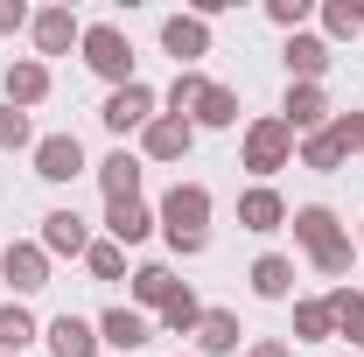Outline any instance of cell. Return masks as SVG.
<instances>
[{"mask_svg": "<svg viewBox=\"0 0 364 357\" xmlns=\"http://www.w3.org/2000/svg\"><path fill=\"white\" fill-rule=\"evenodd\" d=\"M287 224H294V245L316 260V273H329V280H343V273H350L358 245H350V231L336 224L329 203H301V211H287Z\"/></svg>", "mask_w": 364, "mask_h": 357, "instance_id": "6da1fadb", "label": "cell"}, {"mask_svg": "<svg viewBox=\"0 0 364 357\" xmlns=\"http://www.w3.org/2000/svg\"><path fill=\"white\" fill-rule=\"evenodd\" d=\"M154 224H161V238L176 245L182 260H196V252L210 245V189H203V182H176V189L161 196Z\"/></svg>", "mask_w": 364, "mask_h": 357, "instance_id": "7a4b0ae2", "label": "cell"}, {"mask_svg": "<svg viewBox=\"0 0 364 357\" xmlns=\"http://www.w3.org/2000/svg\"><path fill=\"white\" fill-rule=\"evenodd\" d=\"M85 70H98L105 85L119 91V85H134V36L119 28V21H85Z\"/></svg>", "mask_w": 364, "mask_h": 357, "instance_id": "3957f363", "label": "cell"}, {"mask_svg": "<svg viewBox=\"0 0 364 357\" xmlns=\"http://www.w3.org/2000/svg\"><path fill=\"white\" fill-rule=\"evenodd\" d=\"M238 161H245L259 182L280 176V169L294 161V134L280 127V112H267V119H252V127H245V140H238Z\"/></svg>", "mask_w": 364, "mask_h": 357, "instance_id": "277c9868", "label": "cell"}, {"mask_svg": "<svg viewBox=\"0 0 364 357\" xmlns=\"http://www.w3.org/2000/svg\"><path fill=\"white\" fill-rule=\"evenodd\" d=\"M0 280H7L14 294L49 287V252H43V238H14V245H0Z\"/></svg>", "mask_w": 364, "mask_h": 357, "instance_id": "5b68a950", "label": "cell"}, {"mask_svg": "<svg viewBox=\"0 0 364 357\" xmlns=\"http://www.w3.org/2000/svg\"><path fill=\"white\" fill-rule=\"evenodd\" d=\"M154 105H161V98H154V91L140 85H119V91H105V105H98V119H105V127H112V134L127 140V134H140V127H147V119H154Z\"/></svg>", "mask_w": 364, "mask_h": 357, "instance_id": "8992f818", "label": "cell"}, {"mask_svg": "<svg viewBox=\"0 0 364 357\" xmlns=\"http://www.w3.org/2000/svg\"><path fill=\"white\" fill-rule=\"evenodd\" d=\"M280 127H287L294 140L322 134V127H329V91H322V85H287V98H280Z\"/></svg>", "mask_w": 364, "mask_h": 357, "instance_id": "52a82bcc", "label": "cell"}, {"mask_svg": "<svg viewBox=\"0 0 364 357\" xmlns=\"http://www.w3.org/2000/svg\"><path fill=\"white\" fill-rule=\"evenodd\" d=\"M196 147V127L176 119V112H154L147 127H140V161H182Z\"/></svg>", "mask_w": 364, "mask_h": 357, "instance_id": "ba28073f", "label": "cell"}, {"mask_svg": "<svg viewBox=\"0 0 364 357\" xmlns=\"http://www.w3.org/2000/svg\"><path fill=\"white\" fill-rule=\"evenodd\" d=\"M91 161H85V140L77 134H43L36 140V176L43 182H77Z\"/></svg>", "mask_w": 364, "mask_h": 357, "instance_id": "9c48e42d", "label": "cell"}, {"mask_svg": "<svg viewBox=\"0 0 364 357\" xmlns=\"http://www.w3.org/2000/svg\"><path fill=\"white\" fill-rule=\"evenodd\" d=\"M161 49L176 56V70H196V56H210V21L203 14H168L161 21Z\"/></svg>", "mask_w": 364, "mask_h": 357, "instance_id": "30bf717a", "label": "cell"}, {"mask_svg": "<svg viewBox=\"0 0 364 357\" xmlns=\"http://www.w3.org/2000/svg\"><path fill=\"white\" fill-rule=\"evenodd\" d=\"M28 36H36V56H63V49H77V43H85V21H77L70 7H36Z\"/></svg>", "mask_w": 364, "mask_h": 357, "instance_id": "8fae6325", "label": "cell"}, {"mask_svg": "<svg viewBox=\"0 0 364 357\" xmlns=\"http://www.w3.org/2000/svg\"><path fill=\"white\" fill-rule=\"evenodd\" d=\"M43 252L49 260H85L91 252V224L77 211H49L43 218Z\"/></svg>", "mask_w": 364, "mask_h": 357, "instance_id": "7c38bea8", "label": "cell"}, {"mask_svg": "<svg viewBox=\"0 0 364 357\" xmlns=\"http://www.w3.org/2000/svg\"><path fill=\"white\" fill-rule=\"evenodd\" d=\"M280 63H287V78H294V85H322V70H329L336 56H329V43H322V36H309V28H301V36H287Z\"/></svg>", "mask_w": 364, "mask_h": 357, "instance_id": "4fadbf2b", "label": "cell"}, {"mask_svg": "<svg viewBox=\"0 0 364 357\" xmlns=\"http://www.w3.org/2000/svg\"><path fill=\"white\" fill-rule=\"evenodd\" d=\"M43 343H49V357H98V322H85V315H56L43 329Z\"/></svg>", "mask_w": 364, "mask_h": 357, "instance_id": "5bb4252c", "label": "cell"}, {"mask_svg": "<svg viewBox=\"0 0 364 357\" xmlns=\"http://www.w3.org/2000/svg\"><path fill=\"white\" fill-rule=\"evenodd\" d=\"M0 85H7V105H14V112H28V105L49 98V63H43V56H21V63H7Z\"/></svg>", "mask_w": 364, "mask_h": 357, "instance_id": "9a60e30c", "label": "cell"}, {"mask_svg": "<svg viewBox=\"0 0 364 357\" xmlns=\"http://www.w3.org/2000/svg\"><path fill=\"white\" fill-rule=\"evenodd\" d=\"M147 336H154V322H147L140 309H105V315H98V343H112L119 357H134Z\"/></svg>", "mask_w": 364, "mask_h": 357, "instance_id": "2e32d148", "label": "cell"}, {"mask_svg": "<svg viewBox=\"0 0 364 357\" xmlns=\"http://www.w3.org/2000/svg\"><path fill=\"white\" fill-rule=\"evenodd\" d=\"M238 224H245V231H259V238H267V231H280V224H287V196H280L273 182L245 189V196H238Z\"/></svg>", "mask_w": 364, "mask_h": 357, "instance_id": "e0dca14e", "label": "cell"}, {"mask_svg": "<svg viewBox=\"0 0 364 357\" xmlns=\"http://www.w3.org/2000/svg\"><path fill=\"white\" fill-rule=\"evenodd\" d=\"M140 154H127V147H112L105 161H98V189H105V203H127V196H140Z\"/></svg>", "mask_w": 364, "mask_h": 357, "instance_id": "ac0fdd59", "label": "cell"}, {"mask_svg": "<svg viewBox=\"0 0 364 357\" xmlns=\"http://www.w3.org/2000/svg\"><path fill=\"white\" fill-rule=\"evenodd\" d=\"M154 231V211L140 203V196H127V203H105V238L112 245H140Z\"/></svg>", "mask_w": 364, "mask_h": 357, "instance_id": "d6986e66", "label": "cell"}, {"mask_svg": "<svg viewBox=\"0 0 364 357\" xmlns=\"http://www.w3.org/2000/svg\"><path fill=\"white\" fill-rule=\"evenodd\" d=\"M176 294H182L176 267H161V260H147V267H134V302H140V315H147V309H168Z\"/></svg>", "mask_w": 364, "mask_h": 357, "instance_id": "ffe728a7", "label": "cell"}, {"mask_svg": "<svg viewBox=\"0 0 364 357\" xmlns=\"http://www.w3.org/2000/svg\"><path fill=\"white\" fill-rule=\"evenodd\" d=\"M252 294H259V302H287V294H294V260H287V252H259V260H252Z\"/></svg>", "mask_w": 364, "mask_h": 357, "instance_id": "44dd1931", "label": "cell"}, {"mask_svg": "<svg viewBox=\"0 0 364 357\" xmlns=\"http://www.w3.org/2000/svg\"><path fill=\"white\" fill-rule=\"evenodd\" d=\"M238 336H245V329H238L231 309H203V322H196V351H203V357H231Z\"/></svg>", "mask_w": 364, "mask_h": 357, "instance_id": "7402d4cb", "label": "cell"}, {"mask_svg": "<svg viewBox=\"0 0 364 357\" xmlns=\"http://www.w3.org/2000/svg\"><path fill=\"white\" fill-rule=\"evenodd\" d=\"M322 302H329V322H336V336H350V351L364 357V294H358V287H329Z\"/></svg>", "mask_w": 364, "mask_h": 357, "instance_id": "603a6c76", "label": "cell"}, {"mask_svg": "<svg viewBox=\"0 0 364 357\" xmlns=\"http://www.w3.org/2000/svg\"><path fill=\"white\" fill-rule=\"evenodd\" d=\"M189 127H238V91L210 78V85H203V98L189 105Z\"/></svg>", "mask_w": 364, "mask_h": 357, "instance_id": "cb8c5ba5", "label": "cell"}, {"mask_svg": "<svg viewBox=\"0 0 364 357\" xmlns=\"http://www.w3.org/2000/svg\"><path fill=\"white\" fill-rule=\"evenodd\" d=\"M43 336V322L21 309V302H0V357H21L28 343Z\"/></svg>", "mask_w": 364, "mask_h": 357, "instance_id": "d4e9b609", "label": "cell"}, {"mask_svg": "<svg viewBox=\"0 0 364 357\" xmlns=\"http://www.w3.org/2000/svg\"><path fill=\"white\" fill-rule=\"evenodd\" d=\"M294 154H301V169H316V176H336V169L350 161V154L336 147V134H329V127H322V134H309V140H294Z\"/></svg>", "mask_w": 364, "mask_h": 357, "instance_id": "484cf974", "label": "cell"}, {"mask_svg": "<svg viewBox=\"0 0 364 357\" xmlns=\"http://www.w3.org/2000/svg\"><path fill=\"white\" fill-rule=\"evenodd\" d=\"M364 28V0H322V43H350Z\"/></svg>", "mask_w": 364, "mask_h": 357, "instance_id": "4316f807", "label": "cell"}, {"mask_svg": "<svg viewBox=\"0 0 364 357\" xmlns=\"http://www.w3.org/2000/svg\"><path fill=\"white\" fill-rule=\"evenodd\" d=\"M322 336H336L329 302H294V343H322Z\"/></svg>", "mask_w": 364, "mask_h": 357, "instance_id": "83f0119b", "label": "cell"}, {"mask_svg": "<svg viewBox=\"0 0 364 357\" xmlns=\"http://www.w3.org/2000/svg\"><path fill=\"white\" fill-rule=\"evenodd\" d=\"M196 322H203V302H196V294L182 287L176 302L161 309V329H168V336H196Z\"/></svg>", "mask_w": 364, "mask_h": 357, "instance_id": "f1b7e54d", "label": "cell"}, {"mask_svg": "<svg viewBox=\"0 0 364 357\" xmlns=\"http://www.w3.org/2000/svg\"><path fill=\"white\" fill-rule=\"evenodd\" d=\"M85 267H91V280H119V273H127V245H112V238H91Z\"/></svg>", "mask_w": 364, "mask_h": 357, "instance_id": "f546056e", "label": "cell"}, {"mask_svg": "<svg viewBox=\"0 0 364 357\" xmlns=\"http://www.w3.org/2000/svg\"><path fill=\"white\" fill-rule=\"evenodd\" d=\"M203 85H210V78H203V70H176V85H168V98H161V105H168V112H176V119H189V105H196V98H203Z\"/></svg>", "mask_w": 364, "mask_h": 357, "instance_id": "4dcf8cb0", "label": "cell"}, {"mask_svg": "<svg viewBox=\"0 0 364 357\" xmlns=\"http://www.w3.org/2000/svg\"><path fill=\"white\" fill-rule=\"evenodd\" d=\"M14 147H28V154H36V127H28V112L0 105V154H14Z\"/></svg>", "mask_w": 364, "mask_h": 357, "instance_id": "1f68e13d", "label": "cell"}, {"mask_svg": "<svg viewBox=\"0 0 364 357\" xmlns=\"http://www.w3.org/2000/svg\"><path fill=\"white\" fill-rule=\"evenodd\" d=\"M273 28H287V36H301L309 28V14H316V0H267Z\"/></svg>", "mask_w": 364, "mask_h": 357, "instance_id": "d6a6232c", "label": "cell"}, {"mask_svg": "<svg viewBox=\"0 0 364 357\" xmlns=\"http://www.w3.org/2000/svg\"><path fill=\"white\" fill-rule=\"evenodd\" d=\"M329 134L343 154H364V112H329Z\"/></svg>", "mask_w": 364, "mask_h": 357, "instance_id": "836d02e7", "label": "cell"}, {"mask_svg": "<svg viewBox=\"0 0 364 357\" xmlns=\"http://www.w3.org/2000/svg\"><path fill=\"white\" fill-rule=\"evenodd\" d=\"M28 21H36V14H28L21 0H0V36H14V28H28Z\"/></svg>", "mask_w": 364, "mask_h": 357, "instance_id": "e575fe53", "label": "cell"}, {"mask_svg": "<svg viewBox=\"0 0 364 357\" xmlns=\"http://www.w3.org/2000/svg\"><path fill=\"white\" fill-rule=\"evenodd\" d=\"M245 357H287V343H252Z\"/></svg>", "mask_w": 364, "mask_h": 357, "instance_id": "d590c367", "label": "cell"}, {"mask_svg": "<svg viewBox=\"0 0 364 357\" xmlns=\"http://www.w3.org/2000/svg\"><path fill=\"white\" fill-rule=\"evenodd\" d=\"M358 238H364V224H358Z\"/></svg>", "mask_w": 364, "mask_h": 357, "instance_id": "8d00e7d4", "label": "cell"}, {"mask_svg": "<svg viewBox=\"0 0 364 357\" xmlns=\"http://www.w3.org/2000/svg\"><path fill=\"white\" fill-rule=\"evenodd\" d=\"M343 357H358V351H343Z\"/></svg>", "mask_w": 364, "mask_h": 357, "instance_id": "74e56055", "label": "cell"}]
</instances>
